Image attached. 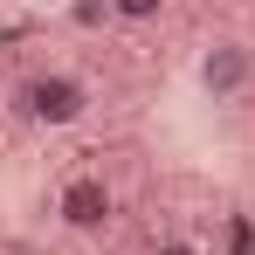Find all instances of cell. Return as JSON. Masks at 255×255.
Returning <instances> with one entry per match:
<instances>
[{"label":"cell","mask_w":255,"mask_h":255,"mask_svg":"<svg viewBox=\"0 0 255 255\" xmlns=\"http://www.w3.org/2000/svg\"><path fill=\"white\" fill-rule=\"evenodd\" d=\"M111 214H118V193L104 186V172H76V179H62V193H55V221H62L69 235H104Z\"/></svg>","instance_id":"obj_2"},{"label":"cell","mask_w":255,"mask_h":255,"mask_svg":"<svg viewBox=\"0 0 255 255\" xmlns=\"http://www.w3.org/2000/svg\"><path fill=\"white\" fill-rule=\"evenodd\" d=\"M14 104H21L28 125L69 131V125H83V118H90V83H83V76H69V69H35V76L21 83Z\"/></svg>","instance_id":"obj_1"},{"label":"cell","mask_w":255,"mask_h":255,"mask_svg":"<svg viewBox=\"0 0 255 255\" xmlns=\"http://www.w3.org/2000/svg\"><path fill=\"white\" fill-rule=\"evenodd\" d=\"M111 14H118V21H159L166 0H111Z\"/></svg>","instance_id":"obj_4"},{"label":"cell","mask_w":255,"mask_h":255,"mask_svg":"<svg viewBox=\"0 0 255 255\" xmlns=\"http://www.w3.org/2000/svg\"><path fill=\"white\" fill-rule=\"evenodd\" d=\"M111 14V0H76V21H104Z\"/></svg>","instance_id":"obj_5"},{"label":"cell","mask_w":255,"mask_h":255,"mask_svg":"<svg viewBox=\"0 0 255 255\" xmlns=\"http://www.w3.org/2000/svg\"><path fill=\"white\" fill-rule=\"evenodd\" d=\"M152 255H200V242H152Z\"/></svg>","instance_id":"obj_6"},{"label":"cell","mask_w":255,"mask_h":255,"mask_svg":"<svg viewBox=\"0 0 255 255\" xmlns=\"http://www.w3.org/2000/svg\"><path fill=\"white\" fill-rule=\"evenodd\" d=\"M200 90H207L214 104H228V97H242V90L255 83V48L235 42V35H221V42H207V55H200Z\"/></svg>","instance_id":"obj_3"}]
</instances>
